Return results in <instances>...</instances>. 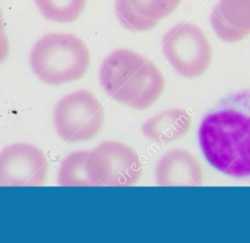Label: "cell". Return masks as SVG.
I'll return each instance as SVG.
<instances>
[{
    "label": "cell",
    "mask_w": 250,
    "mask_h": 243,
    "mask_svg": "<svg viewBox=\"0 0 250 243\" xmlns=\"http://www.w3.org/2000/svg\"><path fill=\"white\" fill-rule=\"evenodd\" d=\"M203 172L197 159L184 149H172L157 162L155 181L160 186H199Z\"/></svg>",
    "instance_id": "9c48e42d"
},
{
    "label": "cell",
    "mask_w": 250,
    "mask_h": 243,
    "mask_svg": "<svg viewBox=\"0 0 250 243\" xmlns=\"http://www.w3.org/2000/svg\"><path fill=\"white\" fill-rule=\"evenodd\" d=\"M86 169L92 186H132L142 174L138 154L117 141H104L89 151Z\"/></svg>",
    "instance_id": "8992f818"
},
{
    "label": "cell",
    "mask_w": 250,
    "mask_h": 243,
    "mask_svg": "<svg viewBox=\"0 0 250 243\" xmlns=\"http://www.w3.org/2000/svg\"><path fill=\"white\" fill-rule=\"evenodd\" d=\"M89 151H76L61 163L58 183L62 186H92L86 169Z\"/></svg>",
    "instance_id": "7c38bea8"
},
{
    "label": "cell",
    "mask_w": 250,
    "mask_h": 243,
    "mask_svg": "<svg viewBox=\"0 0 250 243\" xmlns=\"http://www.w3.org/2000/svg\"><path fill=\"white\" fill-rule=\"evenodd\" d=\"M210 24L221 40H242L250 34V0H219L211 12Z\"/></svg>",
    "instance_id": "30bf717a"
},
{
    "label": "cell",
    "mask_w": 250,
    "mask_h": 243,
    "mask_svg": "<svg viewBox=\"0 0 250 243\" xmlns=\"http://www.w3.org/2000/svg\"><path fill=\"white\" fill-rule=\"evenodd\" d=\"M190 117L179 108L162 111L147 119L143 126V134L157 143H170L182 138L189 129Z\"/></svg>",
    "instance_id": "8fae6325"
},
{
    "label": "cell",
    "mask_w": 250,
    "mask_h": 243,
    "mask_svg": "<svg viewBox=\"0 0 250 243\" xmlns=\"http://www.w3.org/2000/svg\"><path fill=\"white\" fill-rule=\"evenodd\" d=\"M182 0H115L120 24L132 31H146L173 13Z\"/></svg>",
    "instance_id": "ba28073f"
},
{
    "label": "cell",
    "mask_w": 250,
    "mask_h": 243,
    "mask_svg": "<svg viewBox=\"0 0 250 243\" xmlns=\"http://www.w3.org/2000/svg\"><path fill=\"white\" fill-rule=\"evenodd\" d=\"M9 55V41L5 30L3 14L0 10V64H2Z\"/></svg>",
    "instance_id": "5bb4252c"
},
{
    "label": "cell",
    "mask_w": 250,
    "mask_h": 243,
    "mask_svg": "<svg viewBox=\"0 0 250 243\" xmlns=\"http://www.w3.org/2000/svg\"><path fill=\"white\" fill-rule=\"evenodd\" d=\"M99 79L110 98L137 110L150 107L165 85L161 72L150 60L126 48L115 49L104 59Z\"/></svg>",
    "instance_id": "7a4b0ae2"
},
{
    "label": "cell",
    "mask_w": 250,
    "mask_h": 243,
    "mask_svg": "<svg viewBox=\"0 0 250 243\" xmlns=\"http://www.w3.org/2000/svg\"><path fill=\"white\" fill-rule=\"evenodd\" d=\"M48 161L28 143H15L0 151V186H40L45 183Z\"/></svg>",
    "instance_id": "52a82bcc"
},
{
    "label": "cell",
    "mask_w": 250,
    "mask_h": 243,
    "mask_svg": "<svg viewBox=\"0 0 250 243\" xmlns=\"http://www.w3.org/2000/svg\"><path fill=\"white\" fill-rule=\"evenodd\" d=\"M41 15L56 23H69L82 13L87 0H34Z\"/></svg>",
    "instance_id": "4fadbf2b"
},
{
    "label": "cell",
    "mask_w": 250,
    "mask_h": 243,
    "mask_svg": "<svg viewBox=\"0 0 250 243\" xmlns=\"http://www.w3.org/2000/svg\"><path fill=\"white\" fill-rule=\"evenodd\" d=\"M165 59L182 76L193 78L201 75L212 59L210 42L196 24L181 23L166 31L161 40Z\"/></svg>",
    "instance_id": "277c9868"
},
{
    "label": "cell",
    "mask_w": 250,
    "mask_h": 243,
    "mask_svg": "<svg viewBox=\"0 0 250 243\" xmlns=\"http://www.w3.org/2000/svg\"><path fill=\"white\" fill-rule=\"evenodd\" d=\"M29 65L38 79L57 86L80 79L90 65V53L74 34L47 33L32 46Z\"/></svg>",
    "instance_id": "3957f363"
},
{
    "label": "cell",
    "mask_w": 250,
    "mask_h": 243,
    "mask_svg": "<svg viewBox=\"0 0 250 243\" xmlns=\"http://www.w3.org/2000/svg\"><path fill=\"white\" fill-rule=\"evenodd\" d=\"M53 122L62 140L85 141L101 131L104 109L92 92L77 90L59 100L54 109Z\"/></svg>",
    "instance_id": "5b68a950"
},
{
    "label": "cell",
    "mask_w": 250,
    "mask_h": 243,
    "mask_svg": "<svg viewBox=\"0 0 250 243\" xmlns=\"http://www.w3.org/2000/svg\"><path fill=\"white\" fill-rule=\"evenodd\" d=\"M198 144L218 171L250 181V88L223 97L202 119Z\"/></svg>",
    "instance_id": "6da1fadb"
}]
</instances>
